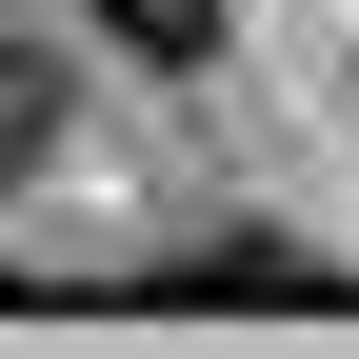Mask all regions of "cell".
<instances>
[{
  "label": "cell",
  "mask_w": 359,
  "mask_h": 359,
  "mask_svg": "<svg viewBox=\"0 0 359 359\" xmlns=\"http://www.w3.org/2000/svg\"><path fill=\"white\" fill-rule=\"evenodd\" d=\"M120 60H219V0H80Z\"/></svg>",
  "instance_id": "cell-1"
}]
</instances>
